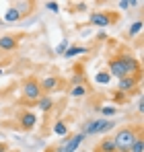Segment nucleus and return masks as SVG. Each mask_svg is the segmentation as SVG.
Listing matches in <instances>:
<instances>
[{"label": "nucleus", "mask_w": 144, "mask_h": 152, "mask_svg": "<svg viewBox=\"0 0 144 152\" xmlns=\"http://www.w3.org/2000/svg\"><path fill=\"white\" fill-rule=\"evenodd\" d=\"M115 127L113 119H103V117H97V119H89L80 126V134H84L87 138L89 136H103L107 132H111Z\"/></svg>", "instance_id": "nucleus-1"}, {"label": "nucleus", "mask_w": 144, "mask_h": 152, "mask_svg": "<svg viewBox=\"0 0 144 152\" xmlns=\"http://www.w3.org/2000/svg\"><path fill=\"white\" fill-rule=\"evenodd\" d=\"M138 136H142V127H132V126H126L118 129V134L113 136V142H115V146H118V152H128V148L132 146V142L138 138Z\"/></svg>", "instance_id": "nucleus-2"}, {"label": "nucleus", "mask_w": 144, "mask_h": 152, "mask_svg": "<svg viewBox=\"0 0 144 152\" xmlns=\"http://www.w3.org/2000/svg\"><path fill=\"white\" fill-rule=\"evenodd\" d=\"M115 21H118V15L111 10H97V12H91V17H89V25L95 27H109Z\"/></svg>", "instance_id": "nucleus-3"}, {"label": "nucleus", "mask_w": 144, "mask_h": 152, "mask_svg": "<svg viewBox=\"0 0 144 152\" xmlns=\"http://www.w3.org/2000/svg\"><path fill=\"white\" fill-rule=\"evenodd\" d=\"M41 86H39V80L37 78H27L23 82V99L29 103H35L41 97Z\"/></svg>", "instance_id": "nucleus-4"}, {"label": "nucleus", "mask_w": 144, "mask_h": 152, "mask_svg": "<svg viewBox=\"0 0 144 152\" xmlns=\"http://www.w3.org/2000/svg\"><path fill=\"white\" fill-rule=\"evenodd\" d=\"M120 62L123 64V68H126V72L128 76H134V74H142V66H140V62L132 56V53H128V51H121L120 56Z\"/></svg>", "instance_id": "nucleus-5"}, {"label": "nucleus", "mask_w": 144, "mask_h": 152, "mask_svg": "<svg viewBox=\"0 0 144 152\" xmlns=\"http://www.w3.org/2000/svg\"><path fill=\"white\" fill-rule=\"evenodd\" d=\"M107 74L111 76V78H118V80L128 76V72H126V68H123V64L120 62L118 56L109 58V62H107Z\"/></svg>", "instance_id": "nucleus-6"}, {"label": "nucleus", "mask_w": 144, "mask_h": 152, "mask_svg": "<svg viewBox=\"0 0 144 152\" xmlns=\"http://www.w3.org/2000/svg\"><path fill=\"white\" fill-rule=\"evenodd\" d=\"M142 80V74H134V76H126V78H120V82H118V91L121 93H134L136 88H138V82Z\"/></svg>", "instance_id": "nucleus-7"}, {"label": "nucleus", "mask_w": 144, "mask_h": 152, "mask_svg": "<svg viewBox=\"0 0 144 152\" xmlns=\"http://www.w3.org/2000/svg\"><path fill=\"white\" fill-rule=\"evenodd\" d=\"M84 140H87V136L78 132V134L70 136V138H66V140H64V144H62V146H60L56 152H76V148H78Z\"/></svg>", "instance_id": "nucleus-8"}, {"label": "nucleus", "mask_w": 144, "mask_h": 152, "mask_svg": "<svg viewBox=\"0 0 144 152\" xmlns=\"http://www.w3.org/2000/svg\"><path fill=\"white\" fill-rule=\"evenodd\" d=\"M19 126H21V129H25V132L35 129V126H37V115H35L33 111H21V115H19Z\"/></svg>", "instance_id": "nucleus-9"}, {"label": "nucleus", "mask_w": 144, "mask_h": 152, "mask_svg": "<svg viewBox=\"0 0 144 152\" xmlns=\"http://www.w3.org/2000/svg\"><path fill=\"white\" fill-rule=\"evenodd\" d=\"M39 86H41V93H54L60 88V78L58 76H46L39 80Z\"/></svg>", "instance_id": "nucleus-10"}, {"label": "nucleus", "mask_w": 144, "mask_h": 152, "mask_svg": "<svg viewBox=\"0 0 144 152\" xmlns=\"http://www.w3.org/2000/svg\"><path fill=\"white\" fill-rule=\"evenodd\" d=\"M19 48V37L15 35H2L0 37V51H12Z\"/></svg>", "instance_id": "nucleus-11"}, {"label": "nucleus", "mask_w": 144, "mask_h": 152, "mask_svg": "<svg viewBox=\"0 0 144 152\" xmlns=\"http://www.w3.org/2000/svg\"><path fill=\"white\" fill-rule=\"evenodd\" d=\"M95 152H118V146H115L113 138H105L95 146Z\"/></svg>", "instance_id": "nucleus-12"}, {"label": "nucleus", "mask_w": 144, "mask_h": 152, "mask_svg": "<svg viewBox=\"0 0 144 152\" xmlns=\"http://www.w3.org/2000/svg\"><path fill=\"white\" fill-rule=\"evenodd\" d=\"M95 109L103 115V119H113L118 115V107L115 105H105V107H95Z\"/></svg>", "instance_id": "nucleus-13"}, {"label": "nucleus", "mask_w": 144, "mask_h": 152, "mask_svg": "<svg viewBox=\"0 0 144 152\" xmlns=\"http://www.w3.org/2000/svg\"><path fill=\"white\" fill-rule=\"evenodd\" d=\"M35 103H37V107H39L41 111H46V113H49V111L54 109V99H51V97H48V95H46V97L41 95V97H39Z\"/></svg>", "instance_id": "nucleus-14"}, {"label": "nucleus", "mask_w": 144, "mask_h": 152, "mask_svg": "<svg viewBox=\"0 0 144 152\" xmlns=\"http://www.w3.org/2000/svg\"><path fill=\"white\" fill-rule=\"evenodd\" d=\"M68 95L74 97V99H78V97H87V95H89V86H87V84H76V86H72L70 91H68Z\"/></svg>", "instance_id": "nucleus-15"}, {"label": "nucleus", "mask_w": 144, "mask_h": 152, "mask_svg": "<svg viewBox=\"0 0 144 152\" xmlns=\"http://www.w3.org/2000/svg\"><path fill=\"white\" fill-rule=\"evenodd\" d=\"M21 19H23V15H21L15 6H10V8L6 10V15H4V21H6V23H17V21H21Z\"/></svg>", "instance_id": "nucleus-16"}, {"label": "nucleus", "mask_w": 144, "mask_h": 152, "mask_svg": "<svg viewBox=\"0 0 144 152\" xmlns=\"http://www.w3.org/2000/svg\"><path fill=\"white\" fill-rule=\"evenodd\" d=\"M89 48H82V45H72L64 51V58H74V56H80V53H87Z\"/></svg>", "instance_id": "nucleus-17"}, {"label": "nucleus", "mask_w": 144, "mask_h": 152, "mask_svg": "<svg viewBox=\"0 0 144 152\" xmlns=\"http://www.w3.org/2000/svg\"><path fill=\"white\" fill-rule=\"evenodd\" d=\"M54 134L66 138V136H68V126H66L64 121H56V124H54Z\"/></svg>", "instance_id": "nucleus-18"}, {"label": "nucleus", "mask_w": 144, "mask_h": 152, "mask_svg": "<svg viewBox=\"0 0 144 152\" xmlns=\"http://www.w3.org/2000/svg\"><path fill=\"white\" fill-rule=\"evenodd\" d=\"M142 27H144L142 21H136V23H132V27L128 29V37H130V39H132V37H136V35L142 31Z\"/></svg>", "instance_id": "nucleus-19"}, {"label": "nucleus", "mask_w": 144, "mask_h": 152, "mask_svg": "<svg viewBox=\"0 0 144 152\" xmlns=\"http://www.w3.org/2000/svg\"><path fill=\"white\" fill-rule=\"evenodd\" d=\"M144 148V140H142V136H138L134 142H132V146L128 148V152H142Z\"/></svg>", "instance_id": "nucleus-20"}, {"label": "nucleus", "mask_w": 144, "mask_h": 152, "mask_svg": "<svg viewBox=\"0 0 144 152\" xmlns=\"http://www.w3.org/2000/svg\"><path fill=\"white\" fill-rule=\"evenodd\" d=\"M95 82L97 84H109V82H111V76L107 74V72H97L95 74Z\"/></svg>", "instance_id": "nucleus-21"}, {"label": "nucleus", "mask_w": 144, "mask_h": 152, "mask_svg": "<svg viewBox=\"0 0 144 152\" xmlns=\"http://www.w3.org/2000/svg\"><path fill=\"white\" fill-rule=\"evenodd\" d=\"M138 4H140L138 0H120V2H118V6H120L121 10H128L130 6H138Z\"/></svg>", "instance_id": "nucleus-22"}, {"label": "nucleus", "mask_w": 144, "mask_h": 152, "mask_svg": "<svg viewBox=\"0 0 144 152\" xmlns=\"http://www.w3.org/2000/svg\"><path fill=\"white\" fill-rule=\"evenodd\" d=\"M72 86H76V84H84V74H82V70H78L76 74L72 76Z\"/></svg>", "instance_id": "nucleus-23"}, {"label": "nucleus", "mask_w": 144, "mask_h": 152, "mask_svg": "<svg viewBox=\"0 0 144 152\" xmlns=\"http://www.w3.org/2000/svg\"><path fill=\"white\" fill-rule=\"evenodd\" d=\"M68 48H70V41H68V39H64L62 43H58V48H56V53H58V56H62V53L68 50Z\"/></svg>", "instance_id": "nucleus-24"}, {"label": "nucleus", "mask_w": 144, "mask_h": 152, "mask_svg": "<svg viewBox=\"0 0 144 152\" xmlns=\"http://www.w3.org/2000/svg\"><path fill=\"white\" fill-rule=\"evenodd\" d=\"M46 8L51 10V12H58V10H60V4H58V2H46Z\"/></svg>", "instance_id": "nucleus-25"}, {"label": "nucleus", "mask_w": 144, "mask_h": 152, "mask_svg": "<svg viewBox=\"0 0 144 152\" xmlns=\"http://www.w3.org/2000/svg\"><path fill=\"white\" fill-rule=\"evenodd\" d=\"M123 99H126V93H121V91H118V93L113 95V101H115V103H121Z\"/></svg>", "instance_id": "nucleus-26"}, {"label": "nucleus", "mask_w": 144, "mask_h": 152, "mask_svg": "<svg viewBox=\"0 0 144 152\" xmlns=\"http://www.w3.org/2000/svg\"><path fill=\"white\" fill-rule=\"evenodd\" d=\"M97 39H107V35H105L103 31H99V33H97Z\"/></svg>", "instance_id": "nucleus-27"}, {"label": "nucleus", "mask_w": 144, "mask_h": 152, "mask_svg": "<svg viewBox=\"0 0 144 152\" xmlns=\"http://www.w3.org/2000/svg\"><path fill=\"white\" fill-rule=\"evenodd\" d=\"M138 111H140V113H142V111H144V103H142V99L138 101Z\"/></svg>", "instance_id": "nucleus-28"}, {"label": "nucleus", "mask_w": 144, "mask_h": 152, "mask_svg": "<svg viewBox=\"0 0 144 152\" xmlns=\"http://www.w3.org/2000/svg\"><path fill=\"white\" fill-rule=\"evenodd\" d=\"M76 8H78V10H87V4H84V2H82V4H76Z\"/></svg>", "instance_id": "nucleus-29"}, {"label": "nucleus", "mask_w": 144, "mask_h": 152, "mask_svg": "<svg viewBox=\"0 0 144 152\" xmlns=\"http://www.w3.org/2000/svg\"><path fill=\"white\" fill-rule=\"evenodd\" d=\"M6 148H8V146H6L4 142H0V152H6Z\"/></svg>", "instance_id": "nucleus-30"}]
</instances>
